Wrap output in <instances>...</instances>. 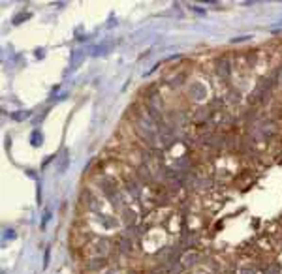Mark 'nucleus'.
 <instances>
[{
  "instance_id": "39448f33",
  "label": "nucleus",
  "mask_w": 282,
  "mask_h": 274,
  "mask_svg": "<svg viewBox=\"0 0 282 274\" xmlns=\"http://www.w3.org/2000/svg\"><path fill=\"white\" fill-rule=\"evenodd\" d=\"M25 17H28V13H21V15H17V19L13 21V23H15V25H19L21 21H25Z\"/></svg>"
},
{
  "instance_id": "20e7f679",
  "label": "nucleus",
  "mask_w": 282,
  "mask_h": 274,
  "mask_svg": "<svg viewBox=\"0 0 282 274\" xmlns=\"http://www.w3.org/2000/svg\"><path fill=\"white\" fill-rule=\"evenodd\" d=\"M28 113H11V118L13 120H23V118H26Z\"/></svg>"
},
{
  "instance_id": "f03ea898",
  "label": "nucleus",
  "mask_w": 282,
  "mask_h": 274,
  "mask_svg": "<svg viewBox=\"0 0 282 274\" xmlns=\"http://www.w3.org/2000/svg\"><path fill=\"white\" fill-rule=\"evenodd\" d=\"M184 94H186V98L190 102H200L201 98L207 94V87L203 85L201 81H192V83H188Z\"/></svg>"
},
{
  "instance_id": "f257e3e1",
  "label": "nucleus",
  "mask_w": 282,
  "mask_h": 274,
  "mask_svg": "<svg viewBox=\"0 0 282 274\" xmlns=\"http://www.w3.org/2000/svg\"><path fill=\"white\" fill-rule=\"evenodd\" d=\"M79 263H81L83 272H102L105 269H109V257H88Z\"/></svg>"
},
{
  "instance_id": "7ed1b4c3",
  "label": "nucleus",
  "mask_w": 282,
  "mask_h": 274,
  "mask_svg": "<svg viewBox=\"0 0 282 274\" xmlns=\"http://www.w3.org/2000/svg\"><path fill=\"white\" fill-rule=\"evenodd\" d=\"M40 139H41L40 131H34V133H32V145H34V146H38V145H40Z\"/></svg>"
}]
</instances>
